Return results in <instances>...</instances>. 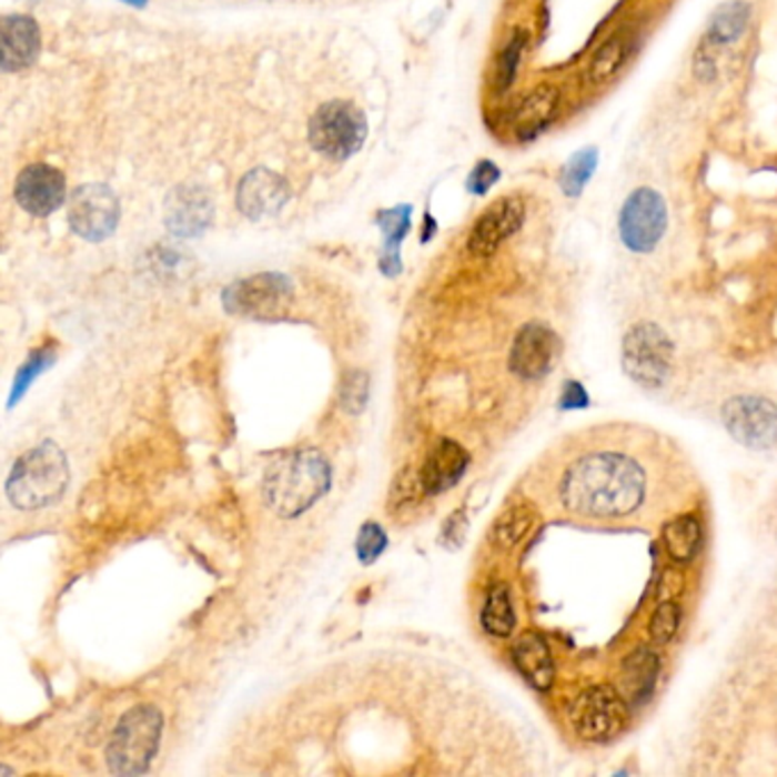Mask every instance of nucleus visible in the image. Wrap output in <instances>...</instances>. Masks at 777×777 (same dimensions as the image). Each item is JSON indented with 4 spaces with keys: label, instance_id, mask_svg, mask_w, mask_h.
I'll return each instance as SVG.
<instances>
[{
    "label": "nucleus",
    "instance_id": "f257e3e1",
    "mask_svg": "<svg viewBox=\"0 0 777 777\" xmlns=\"http://www.w3.org/2000/svg\"><path fill=\"white\" fill-rule=\"evenodd\" d=\"M647 470L625 452L612 447L579 450L561 470L558 504L584 521H623L647 502Z\"/></svg>",
    "mask_w": 777,
    "mask_h": 777
},
{
    "label": "nucleus",
    "instance_id": "f03ea898",
    "mask_svg": "<svg viewBox=\"0 0 777 777\" xmlns=\"http://www.w3.org/2000/svg\"><path fill=\"white\" fill-rule=\"evenodd\" d=\"M331 488V465L317 450L301 447L279 456L265 472L263 497L281 517H299Z\"/></svg>",
    "mask_w": 777,
    "mask_h": 777
},
{
    "label": "nucleus",
    "instance_id": "7ed1b4c3",
    "mask_svg": "<svg viewBox=\"0 0 777 777\" xmlns=\"http://www.w3.org/2000/svg\"><path fill=\"white\" fill-rule=\"evenodd\" d=\"M69 486V463L64 452L47 441L26 452L12 467L6 493L21 511L47 508L62 500Z\"/></svg>",
    "mask_w": 777,
    "mask_h": 777
},
{
    "label": "nucleus",
    "instance_id": "20e7f679",
    "mask_svg": "<svg viewBox=\"0 0 777 777\" xmlns=\"http://www.w3.org/2000/svg\"><path fill=\"white\" fill-rule=\"evenodd\" d=\"M164 718L153 705L128 709L110 737L105 759L112 775H142L149 770L162 739Z\"/></svg>",
    "mask_w": 777,
    "mask_h": 777
},
{
    "label": "nucleus",
    "instance_id": "39448f33",
    "mask_svg": "<svg viewBox=\"0 0 777 777\" xmlns=\"http://www.w3.org/2000/svg\"><path fill=\"white\" fill-rule=\"evenodd\" d=\"M367 121L363 112L347 101L324 103L309 123L313 149L329 160H347L365 142Z\"/></svg>",
    "mask_w": 777,
    "mask_h": 777
},
{
    "label": "nucleus",
    "instance_id": "423d86ee",
    "mask_svg": "<svg viewBox=\"0 0 777 777\" xmlns=\"http://www.w3.org/2000/svg\"><path fill=\"white\" fill-rule=\"evenodd\" d=\"M623 365L632 381L657 391L670 376L673 342L653 322H640L629 329L623 342Z\"/></svg>",
    "mask_w": 777,
    "mask_h": 777
},
{
    "label": "nucleus",
    "instance_id": "0eeeda50",
    "mask_svg": "<svg viewBox=\"0 0 777 777\" xmlns=\"http://www.w3.org/2000/svg\"><path fill=\"white\" fill-rule=\"evenodd\" d=\"M571 723L584 741H614L629 723L627 700L612 686H591L573 703Z\"/></svg>",
    "mask_w": 777,
    "mask_h": 777
},
{
    "label": "nucleus",
    "instance_id": "6e6552de",
    "mask_svg": "<svg viewBox=\"0 0 777 777\" xmlns=\"http://www.w3.org/2000/svg\"><path fill=\"white\" fill-rule=\"evenodd\" d=\"M668 229V208L664 196L653 188H636L623 203L618 231L623 244L634 253L657 249Z\"/></svg>",
    "mask_w": 777,
    "mask_h": 777
},
{
    "label": "nucleus",
    "instance_id": "1a4fd4ad",
    "mask_svg": "<svg viewBox=\"0 0 777 777\" xmlns=\"http://www.w3.org/2000/svg\"><path fill=\"white\" fill-rule=\"evenodd\" d=\"M720 420L729 436L750 450H770L777 445V406L766 397H731L723 406Z\"/></svg>",
    "mask_w": 777,
    "mask_h": 777
},
{
    "label": "nucleus",
    "instance_id": "9d476101",
    "mask_svg": "<svg viewBox=\"0 0 777 777\" xmlns=\"http://www.w3.org/2000/svg\"><path fill=\"white\" fill-rule=\"evenodd\" d=\"M69 224L75 235L90 242L110 238L119 224V201L108 185H82L69 203Z\"/></svg>",
    "mask_w": 777,
    "mask_h": 777
},
{
    "label": "nucleus",
    "instance_id": "9b49d317",
    "mask_svg": "<svg viewBox=\"0 0 777 777\" xmlns=\"http://www.w3.org/2000/svg\"><path fill=\"white\" fill-rule=\"evenodd\" d=\"M525 224V201L515 194L502 196L495 203H491L480 220L474 222L470 238H467V251L477 258L493 255L508 238H513Z\"/></svg>",
    "mask_w": 777,
    "mask_h": 777
},
{
    "label": "nucleus",
    "instance_id": "f8f14e48",
    "mask_svg": "<svg viewBox=\"0 0 777 777\" xmlns=\"http://www.w3.org/2000/svg\"><path fill=\"white\" fill-rule=\"evenodd\" d=\"M292 294V285L281 274H258L233 283L224 292V306L233 315L270 317Z\"/></svg>",
    "mask_w": 777,
    "mask_h": 777
},
{
    "label": "nucleus",
    "instance_id": "ddd939ff",
    "mask_svg": "<svg viewBox=\"0 0 777 777\" xmlns=\"http://www.w3.org/2000/svg\"><path fill=\"white\" fill-rule=\"evenodd\" d=\"M558 361V337L552 329L545 324L532 322L525 324L517 331L511 356H508V367L513 374L527 381L543 379L552 372V367Z\"/></svg>",
    "mask_w": 777,
    "mask_h": 777
},
{
    "label": "nucleus",
    "instance_id": "4468645a",
    "mask_svg": "<svg viewBox=\"0 0 777 777\" xmlns=\"http://www.w3.org/2000/svg\"><path fill=\"white\" fill-rule=\"evenodd\" d=\"M14 194L26 212L34 218H47L64 203L67 183L58 169L49 164H30L19 174Z\"/></svg>",
    "mask_w": 777,
    "mask_h": 777
},
{
    "label": "nucleus",
    "instance_id": "2eb2a0df",
    "mask_svg": "<svg viewBox=\"0 0 777 777\" xmlns=\"http://www.w3.org/2000/svg\"><path fill=\"white\" fill-rule=\"evenodd\" d=\"M287 196L285 181L268 169L251 171L238 188V205L251 220L272 218L285 205Z\"/></svg>",
    "mask_w": 777,
    "mask_h": 777
},
{
    "label": "nucleus",
    "instance_id": "dca6fc26",
    "mask_svg": "<svg viewBox=\"0 0 777 777\" xmlns=\"http://www.w3.org/2000/svg\"><path fill=\"white\" fill-rule=\"evenodd\" d=\"M470 456L454 441H441L428 452L422 470H420V488L426 495H441L456 486L467 470Z\"/></svg>",
    "mask_w": 777,
    "mask_h": 777
},
{
    "label": "nucleus",
    "instance_id": "f3484780",
    "mask_svg": "<svg viewBox=\"0 0 777 777\" xmlns=\"http://www.w3.org/2000/svg\"><path fill=\"white\" fill-rule=\"evenodd\" d=\"M561 90L554 84H538L523 97L513 114L515 135L521 140H532L558 117L561 110Z\"/></svg>",
    "mask_w": 777,
    "mask_h": 777
},
{
    "label": "nucleus",
    "instance_id": "a211bd4d",
    "mask_svg": "<svg viewBox=\"0 0 777 777\" xmlns=\"http://www.w3.org/2000/svg\"><path fill=\"white\" fill-rule=\"evenodd\" d=\"M0 44H3V71L28 69L39 56V28L30 17H6L0 26Z\"/></svg>",
    "mask_w": 777,
    "mask_h": 777
},
{
    "label": "nucleus",
    "instance_id": "6ab92c4d",
    "mask_svg": "<svg viewBox=\"0 0 777 777\" xmlns=\"http://www.w3.org/2000/svg\"><path fill=\"white\" fill-rule=\"evenodd\" d=\"M750 17H753V8L744 3V0H729V3H723L709 17L703 47L716 53L720 49L737 44V41L744 39V34L748 32Z\"/></svg>",
    "mask_w": 777,
    "mask_h": 777
},
{
    "label": "nucleus",
    "instance_id": "aec40b11",
    "mask_svg": "<svg viewBox=\"0 0 777 777\" xmlns=\"http://www.w3.org/2000/svg\"><path fill=\"white\" fill-rule=\"evenodd\" d=\"M515 668L538 690H547L554 682V659L549 645L538 632H527L513 647Z\"/></svg>",
    "mask_w": 777,
    "mask_h": 777
},
{
    "label": "nucleus",
    "instance_id": "412c9836",
    "mask_svg": "<svg viewBox=\"0 0 777 777\" xmlns=\"http://www.w3.org/2000/svg\"><path fill=\"white\" fill-rule=\"evenodd\" d=\"M210 220V203L199 190H179L169 199L167 224L176 235H199Z\"/></svg>",
    "mask_w": 777,
    "mask_h": 777
},
{
    "label": "nucleus",
    "instance_id": "4be33fe9",
    "mask_svg": "<svg viewBox=\"0 0 777 777\" xmlns=\"http://www.w3.org/2000/svg\"><path fill=\"white\" fill-rule=\"evenodd\" d=\"M657 675H659L657 655L653 650H645V647H638V650L625 662L623 675H620L627 700L643 703L647 696L653 694Z\"/></svg>",
    "mask_w": 777,
    "mask_h": 777
},
{
    "label": "nucleus",
    "instance_id": "5701e85b",
    "mask_svg": "<svg viewBox=\"0 0 777 777\" xmlns=\"http://www.w3.org/2000/svg\"><path fill=\"white\" fill-rule=\"evenodd\" d=\"M379 226L383 229V235H385V253L381 258V272L387 276H397L402 272L400 246L411 229V208L400 205V208L381 212Z\"/></svg>",
    "mask_w": 777,
    "mask_h": 777
},
{
    "label": "nucleus",
    "instance_id": "b1692460",
    "mask_svg": "<svg viewBox=\"0 0 777 777\" xmlns=\"http://www.w3.org/2000/svg\"><path fill=\"white\" fill-rule=\"evenodd\" d=\"M666 552L677 564H688L703 547V527L696 515H679L664 527Z\"/></svg>",
    "mask_w": 777,
    "mask_h": 777
},
{
    "label": "nucleus",
    "instance_id": "393cba45",
    "mask_svg": "<svg viewBox=\"0 0 777 777\" xmlns=\"http://www.w3.org/2000/svg\"><path fill=\"white\" fill-rule=\"evenodd\" d=\"M534 521H536V513L527 504H515V506L506 508L497 517V523L493 527V543L500 549H513L527 536Z\"/></svg>",
    "mask_w": 777,
    "mask_h": 777
},
{
    "label": "nucleus",
    "instance_id": "a878e982",
    "mask_svg": "<svg viewBox=\"0 0 777 777\" xmlns=\"http://www.w3.org/2000/svg\"><path fill=\"white\" fill-rule=\"evenodd\" d=\"M482 627L491 636L506 638L515 629V614L511 604V593L504 584H497L488 591L486 604L482 609Z\"/></svg>",
    "mask_w": 777,
    "mask_h": 777
},
{
    "label": "nucleus",
    "instance_id": "bb28decb",
    "mask_svg": "<svg viewBox=\"0 0 777 777\" xmlns=\"http://www.w3.org/2000/svg\"><path fill=\"white\" fill-rule=\"evenodd\" d=\"M627 60V41L623 37H612L604 41V44L593 53L588 69H586V80L595 88L609 82L625 64Z\"/></svg>",
    "mask_w": 777,
    "mask_h": 777
},
{
    "label": "nucleus",
    "instance_id": "cd10ccee",
    "mask_svg": "<svg viewBox=\"0 0 777 777\" xmlns=\"http://www.w3.org/2000/svg\"><path fill=\"white\" fill-rule=\"evenodd\" d=\"M597 167V151L593 147L577 151L566 164L561 169V190H564L568 196H579L584 192V188L588 185V181L595 174Z\"/></svg>",
    "mask_w": 777,
    "mask_h": 777
},
{
    "label": "nucleus",
    "instance_id": "c85d7f7f",
    "mask_svg": "<svg viewBox=\"0 0 777 777\" xmlns=\"http://www.w3.org/2000/svg\"><path fill=\"white\" fill-rule=\"evenodd\" d=\"M367 395H370V376L365 372L352 370L344 374L340 385V404L344 411L359 415L367 404Z\"/></svg>",
    "mask_w": 777,
    "mask_h": 777
},
{
    "label": "nucleus",
    "instance_id": "c756f323",
    "mask_svg": "<svg viewBox=\"0 0 777 777\" xmlns=\"http://www.w3.org/2000/svg\"><path fill=\"white\" fill-rule=\"evenodd\" d=\"M525 44H527V34L525 32H515L511 37L508 44H506V49L502 51L500 64H497V88L500 90H508L511 84H513L517 67H521V60H523Z\"/></svg>",
    "mask_w": 777,
    "mask_h": 777
},
{
    "label": "nucleus",
    "instance_id": "7c9ffc66",
    "mask_svg": "<svg viewBox=\"0 0 777 777\" xmlns=\"http://www.w3.org/2000/svg\"><path fill=\"white\" fill-rule=\"evenodd\" d=\"M387 547V534L379 523H365L359 532L356 538V554L361 558V564L370 566L385 552Z\"/></svg>",
    "mask_w": 777,
    "mask_h": 777
},
{
    "label": "nucleus",
    "instance_id": "2f4dec72",
    "mask_svg": "<svg viewBox=\"0 0 777 777\" xmlns=\"http://www.w3.org/2000/svg\"><path fill=\"white\" fill-rule=\"evenodd\" d=\"M679 620H682V609L677 607L675 602L659 604L653 620H650V636H653V640L659 643V645L668 643L675 636V632L679 627Z\"/></svg>",
    "mask_w": 777,
    "mask_h": 777
},
{
    "label": "nucleus",
    "instance_id": "473e14b6",
    "mask_svg": "<svg viewBox=\"0 0 777 777\" xmlns=\"http://www.w3.org/2000/svg\"><path fill=\"white\" fill-rule=\"evenodd\" d=\"M53 363V352L51 350H39L17 374V381H14V391H12V402L10 406L23 397V393L30 387V383L44 372L49 365Z\"/></svg>",
    "mask_w": 777,
    "mask_h": 777
},
{
    "label": "nucleus",
    "instance_id": "72a5a7b5",
    "mask_svg": "<svg viewBox=\"0 0 777 777\" xmlns=\"http://www.w3.org/2000/svg\"><path fill=\"white\" fill-rule=\"evenodd\" d=\"M500 169H497V164L495 162H491V160H482L477 167H474L472 169V174H470V179H467V190L472 192V194H486L497 181H500Z\"/></svg>",
    "mask_w": 777,
    "mask_h": 777
},
{
    "label": "nucleus",
    "instance_id": "f704fd0d",
    "mask_svg": "<svg viewBox=\"0 0 777 777\" xmlns=\"http://www.w3.org/2000/svg\"><path fill=\"white\" fill-rule=\"evenodd\" d=\"M465 532H467L465 513H463V511H456V513L450 517V521H447L445 529H443V545H447L450 549L461 547V543H463V538H465Z\"/></svg>",
    "mask_w": 777,
    "mask_h": 777
},
{
    "label": "nucleus",
    "instance_id": "c9c22d12",
    "mask_svg": "<svg viewBox=\"0 0 777 777\" xmlns=\"http://www.w3.org/2000/svg\"><path fill=\"white\" fill-rule=\"evenodd\" d=\"M558 406H561V408H584V406H588L586 391H584V387H582L579 383H575V381L566 383V391H564V395H561Z\"/></svg>",
    "mask_w": 777,
    "mask_h": 777
},
{
    "label": "nucleus",
    "instance_id": "e433bc0d",
    "mask_svg": "<svg viewBox=\"0 0 777 777\" xmlns=\"http://www.w3.org/2000/svg\"><path fill=\"white\" fill-rule=\"evenodd\" d=\"M128 3H133V6H144L147 0H128Z\"/></svg>",
    "mask_w": 777,
    "mask_h": 777
}]
</instances>
